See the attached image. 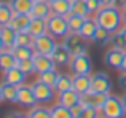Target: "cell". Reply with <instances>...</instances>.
<instances>
[{"label": "cell", "instance_id": "1", "mask_svg": "<svg viewBox=\"0 0 126 118\" xmlns=\"http://www.w3.org/2000/svg\"><path fill=\"white\" fill-rule=\"evenodd\" d=\"M94 19H96L99 27H102V29H105V30L113 34V32L120 30V26L123 24V11L118 10L113 5L102 6L94 15Z\"/></svg>", "mask_w": 126, "mask_h": 118}, {"label": "cell", "instance_id": "2", "mask_svg": "<svg viewBox=\"0 0 126 118\" xmlns=\"http://www.w3.org/2000/svg\"><path fill=\"white\" fill-rule=\"evenodd\" d=\"M62 45L69 50L72 56H78V54H86L88 53V46L85 43V38L77 32H69L64 38H62Z\"/></svg>", "mask_w": 126, "mask_h": 118}, {"label": "cell", "instance_id": "3", "mask_svg": "<svg viewBox=\"0 0 126 118\" xmlns=\"http://www.w3.org/2000/svg\"><path fill=\"white\" fill-rule=\"evenodd\" d=\"M46 26H48V34L53 35L54 38H64L69 34V24L65 16L59 15H51L46 19Z\"/></svg>", "mask_w": 126, "mask_h": 118}, {"label": "cell", "instance_id": "4", "mask_svg": "<svg viewBox=\"0 0 126 118\" xmlns=\"http://www.w3.org/2000/svg\"><path fill=\"white\" fill-rule=\"evenodd\" d=\"M101 113L107 118H123L125 110H123V104H121V97L109 94L107 101L104 102V105L101 109Z\"/></svg>", "mask_w": 126, "mask_h": 118}, {"label": "cell", "instance_id": "5", "mask_svg": "<svg viewBox=\"0 0 126 118\" xmlns=\"http://www.w3.org/2000/svg\"><path fill=\"white\" fill-rule=\"evenodd\" d=\"M56 46H58V43H56L54 37L49 34H43L40 37L34 38V43H32L35 54H45V56H51Z\"/></svg>", "mask_w": 126, "mask_h": 118}, {"label": "cell", "instance_id": "6", "mask_svg": "<svg viewBox=\"0 0 126 118\" xmlns=\"http://www.w3.org/2000/svg\"><path fill=\"white\" fill-rule=\"evenodd\" d=\"M32 89H34V94L37 97V102L38 104H48L54 99L56 96V89L51 86V85H46L43 81L37 80L32 83Z\"/></svg>", "mask_w": 126, "mask_h": 118}, {"label": "cell", "instance_id": "7", "mask_svg": "<svg viewBox=\"0 0 126 118\" xmlns=\"http://www.w3.org/2000/svg\"><path fill=\"white\" fill-rule=\"evenodd\" d=\"M69 67H70L74 75H89L93 64L88 54H78V56H72Z\"/></svg>", "mask_w": 126, "mask_h": 118}, {"label": "cell", "instance_id": "8", "mask_svg": "<svg viewBox=\"0 0 126 118\" xmlns=\"http://www.w3.org/2000/svg\"><path fill=\"white\" fill-rule=\"evenodd\" d=\"M16 102L22 107H35L37 105V97L34 94V89H32V85H21L18 86V94H16Z\"/></svg>", "mask_w": 126, "mask_h": 118}, {"label": "cell", "instance_id": "9", "mask_svg": "<svg viewBox=\"0 0 126 118\" xmlns=\"http://www.w3.org/2000/svg\"><path fill=\"white\" fill-rule=\"evenodd\" d=\"M112 89V81L110 77L104 72H96L91 75V89L94 93H110Z\"/></svg>", "mask_w": 126, "mask_h": 118}, {"label": "cell", "instance_id": "10", "mask_svg": "<svg viewBox=\"0 0 126 118\" xmlns=\"http://www.w3.org/2000/svg\"><path fill=\"white\" fill-rule=\"evenodd\" d=\"M109 93H94V91H88V93L81 94V104L86 107H94V109L101 110L104 102L107 101Z\"/></svg>", "mask_w": 126, "mask_h": 118}, {"label": "cell", "instance_id": "11", "mask_svg": "<svg viewBox=\"0 0 126 118\" xmlns=\"http://www.w3.org/2000/svg\"><path fill=\"white\" fill-rule=\"evenodd\" d=\"M51 59H53V62H54V65H58V67H65V65L70 64L72 54L69 53V50L62 43H58V46H56L54 51L51 53Z\"/></svg>", "mask_w": 126, "mask_h": 118}, {"label": "cell", "instance_id": "12", "mask_svg": "<svg viewBox=\"0 0 126 118\" xmlns=\"http://www.w3.org/2000/svg\"><path fill=\"white\" fill-rule=\"evenodd\" d=\"M80 101H81V94H78L75 89H69V91H64V93H58V104L67 107V109L75 107Z\"/></svg>", "mask_w": 126, "mask_h": 118}, {"label": "cell", "instance_id": "13", "mask_svg": "<svg viewBox=\"0 0 126 118\" xmlns=\"http://www.w3.org/2000/svg\"><path fill=\"white\" fill-rule=\"evenodd\" d=\"M123 56H125V51L123 50H118V48H110V50L105 53L104 61L105 64L109 65L110 69H121V64H123Z\"/></svg>", "mask_w": 126, "mask_h": 118}, {"label": "cell", "instance_id": "14", "mask_svg": "<svg viewBox=\"0 0 126 118\" xmlns=\"http://www.w3.org/2000/svg\"><path fill=\"white\" fill-rule=\"evenodd\" d=\"M51 15H53V10H51V5H49L48 2H45V0H37V2H34V6H32V11H31L32 18L48 19Z\"/></svg>", "mask_w": 126, "mask_h": 118}, {"label": "cell", "instance_id": "15", "mask_svg": "<svg viewBox=\"0 0 126 118\" xmlns=\"http://www.w3.org/2000/svg\"><path fill=\"white\" fill-rule=\"evenodd\" d=\"M26 77H27V75H26L24 72H22L21 69L16 65V67L10 69L8 72H5V74H3V81L11 83V85H15V86H21V85H24Z\"/></svg>", "mask_w": 126, "mask_h": 118}, {"label": "cell", "instance_id": "16", "mask_svg": "<svg viewBox=\"0 0 126 118\" xmlns=\"http://www.w3.org/2000/svg\"><path fill=\"white\" fill-rule=\"evenodd\" d=\"M34 61V67H35V74H43L46 70H51L54 69V62H53L51 56H45V54H35L32 58Z\"/></svg>", "mask_w": 126, "mask_h": 118}, {"label": "cell", "instance_id": "17", "mask_svg": "<svg viewBox=\"0 0 126 118\" xmlns=\"http://www.w3.org/2000/svg\"><path fill=\"white\" fill-rule=\"evenodd\" d=\"M27 32L32 35L34 38L40 37L43 34H48V26H46V19H40V18H32L31 24L27 27Z\"/></svg>", "mask_w": 126, "mask_h": 118}, {"label": "cell", "instance_id": "18", "mask_svg": "<svg viewBox=\"0 0 126 118\" xmlns=\"http://www.w3.org/2000/svg\"><path fill=\"white\" fill-rule=\"evenodd\" d=\"M31 21H32L31 15H16L15 13V16H13V19L10 21L8 26L11 29H15L16 32H22V30H27Z\"/></svg>", "mask_w": 126, "mask_h": 118}, {"label": "cell", "instance_id": "19", "mask_svg": "<svg viewBox=\"0 0 126 118\" xmlns=\"http://www.w3.org/2000/svg\"><path fill=\"white\" fill-rule=\"evenodd\" d=\"M18 65V59L15 58V54L11 53L10 50H3L0 53V72H8L10 69L16 67Z\"/></svg>", "mask_w": 126, "mask_h": 118}, {"label": "cell", "instance_id": "20", "mask_svg": "<svg viewBox=\"0 0 126 118\" xmlns=\"http://www.w3.org/2000/svg\"><path fill=\"white\" fill-rule=\"evenodd\" d=\"M53 88L56 89V93H64V91L74 89V75L59 74V77H58V80H56Z\"/></svg>", "mask_w": 126, "mask_h": 118}, {"label": "cell", "instance_id": "21", "mask_svg": "<svg viewBox=\"0 0 126 118\" xmlns=\"http://www.w3.org/2000/svg\"><path fill=\"white\" fill-rule=\"evenodd\" d=\"M74 89L78 94H85L91 89V75H74Z\"/></svg>", "mask_w": 126, "mask_h": 118}, {"label": "cell", "instance_id": "22", "mask_svg": "<svg viewBox=\"0 0 126 118\" xmlns=\"http://www.w3.org/2000/svg\"><path fill=\"white\" fill-rule=\"evenodd\" d=\"M16 34L18 32L15 29H11L10 26H2L0 27V37H2L6 50H11L13 46H16Z\"/></svg>", "mask_w": 126, "mask_h": 118}, {"label": "cell", "instance_id": "23", "mask_svg": "<svg viewBox=\"0 0 126 118\" xmlns=\"http://www.w3.org/2000/svg\"><path fill=\"white\" fill-rule=\"evenodd\" d=\"M8 3L16 15H31L34 6V0H10Z\"/></svg>", "mask_w": 126, "mask_h": 118}, {"label": "cell", "instance_id": "24", "mask_svg": "<svg viewBox=\"0 0 126 118\" xmlns=\"http://www.w3.org/2000/svg\"><path fill=\"white\" fill-rule=\"evenodd\" d=\"M97 27L99 26H97V22H96V19L91 18V16H88V18L85 19V24H83V27L80 29L78 34H80L85 40H93V37H94Z\"/></svg>", "mask_w": 126, "mask_h": 118}, {"label": "cell", "instance_id": "25", "mask_svg": "<svg viewBox=\"0 0 126 118\" xmlns=\"http://www.w3.org/2000/svg\"><path fill=\"white\" fill-rule=\"evenodd\" d=\"M70 2L72 0H54L51 2V10L53 15H59V16H65L67 18L70 15Z\"/></svg>", "mask_w": 126, "mask_h": 118}, {"label": "cell", "instance_id": "26", "mask_svg": "<svg viewBox=\"0 0 126 118\" xmlns=\"http://www.w3.org/2000/svg\"><path fill=\"white\" fill-rule=\"evenodd\" d=\"M0 89H2V99H3V102H16L18 86L3 81V83L0 85Z\"/></svg>", "mask_w": 126, "mask_h": 118}, {"label": "cell", "instance_id": "27", "mask_svg": "<svg viewBox=\"0 0 126 118\" xmlns=\"http://www.w3.org/2000/svg\"><path fill=\"white\" fill-rule=\"evenodd\" d=\"M10 51L15 54L18 61H26V59H32L35 56V51L32 46H13Z\"/></svg>", "mask_w": 126, "mask_h": 118}, {"label": "cell", "instance_id": "28", "mask_svg": "<svg viewBox=\"0 0 126 118\" xmlns=\"http://www.w3.org/2000/svg\"><path fill=\"white\" fill-rule=\"evenodd\" d=\"M15 16V11L10 6L8 2H0V27L2 26H8L10 21Z\"/></svg>", "mask_w": 126, "mask_h": 118}, {"label": "cell", "instance_id": "29", "mask_svg": "<svg viewBox=\"0 0 126 118\" xmlns=\"http://www.w3.org/2000/svg\"><path fill=\"white\" fill-rule=\"evenodd\" d=\"M85 16H80V15H74V13H70V15L67 16V24H69V30L70 32H80V29L83 27L85 24Z\"/></svg>", "mask_w": 126, "mask_h": 118}, {"label": "cell", "instance_id": "30", "mask_svg": "<svg viewBox=\"0 0 126 118\" xmlns=\"http://www.w3.org/2000/svg\"><path fill=\"white\" fill-rule=\"evenodd\" d=\"M70 13L85 16V18L91 16L89 15V10H88V5H86V0H72L70 2Z\"/></svg>", "mask_w": 126, "mask_h": 118}, {"label": "cell", "instance_id": "31", "mask_svg": "<svg viewBox=\"0 0 126 118\" xmlns=\"http://www.w3.org/2000/svg\"><path fill=\"white\" fill-rule=\"evenodd\" d=\"M110 38H112V32L105 30V29H102V27H97L94 37H93V42H94L96 45L104 46V45H107L109 42H110Z\"/></svg>", "mask_w": 126, "mask_h": 118}, {"label": "cell", "instance_id": "32", "mask_svg": "<svg viewBox=\"0 0 126 118\" xmlns=\"http://www.w3.org/2000/svg\"><path fill=\"white\" fill-rule=\"evenodd\" d=\"M51 118H74L70 109L61 105V104H56L54 107H51Z\"/></svg>", "mask_w": 126, "mask_h": 118}, {"label": "cell", "instance_id": "33", "mask_svg": "<svg viewBox=\"0 0 126 118\" xmlns=\"http://www.w3.org/2000/svg\"><path fill=\"white\" fill-rule=\"evenodd\" d=\"M58 77H59V72L56 70V69H51V70H46V72H43V74L38 75V80L43 81V83H46V85H51V86H54Z\"/></svg>", "mask_w": 126, "mask_h": 118}, {"label": "cell", "instance_id": "34", "mask_svg": "<svg viewBox=\"0 0 126 118\" xmlns=\"http://www.w3.org/2000/svg\"><path fill=\"white\" fill-rule=\"evenodd\" d=\"M32 43H34V37L27 30L16 34V46H32Z\"/></svg>", "mask_w": 126, "mask_h": 118}, {"label": "cell", "instance_id": "35", "mask_svg": "<svg viewBox=\"0 0 126 118\" xmlns=\"http://www.w3.org/2000/svg\"><path fill=\"white\" fill-rule=\"evenodd\" d=\"M27 118H51V109H46V107H32L27 113Z\"/></svg>", "mask_w": 126, "mask_h": 118}, {"label": "cell", "instance_id": "36", "mask_svg": "<svg viewBox=\"0 0 126 118\" xmlns=\"http://www.w3.org/2000/svg\"><path fill=\"white\" fill-rule=\"evenodd\" d=\"M110 43H112V48H118V50L126 51V42H125V38H123L121 30H117V32H113V34H112Z\"/></svg>", "mask_w": 126, "mask_h": 118}, {"label": "cell", "instance_id": "37", "mask_svg": "<svg viewBox=\"0 0 126 118\" xmlns=\"http://www.w3.org/2000/svg\"><path fill=\"white\" fill-rule=\"evenodd\" d=\"M18 67L24 72L26 75H31L35 72V67H34V61L32 59H26V61H18Z\"/></svg>", "mask_w": 126, "mask_h": 118}, {"label": "cell", "instance_id": "38", "mask_svg": "<svg viewBox=\"0 0 126 118\" xmlns=\"http://www.w3.org/2000/svg\"><path fill=\"white\" fill-rule=\"evenodd\" d=\"M77 118H99V110L94 107H85V110Z\"/></svg>", "mask_w": 126, "mask_h": 118}, {"label": "cell", "instance_id": "39", "mask_svg": "<svg viewBox=\"0 0 126 118\" xmlns=\"http://www.w3.org/2000/svg\"><path fill=\"white\" fill-rule=\"evenodd\" d=\"M86 5H88V10H89V15H96L99 10L102 8V3L101 0H86Z\"/></svg>", "mask_w": 126, "mask_h": 118}, {"label": "cell", "instance_id": "40", "mask_svg": "<svg viewBox=\"0 0 126 118\" xmlns=\"http://www.w3.org/2000/svg\"><path fill=\"white\" fill-rule=\"evenodd\" d=\"M85 107H86V105H85V104H81V101H80V102H78L75 107H72L70 112H72V115H74V118H77L78 115H80V113L85 110Z\"/></svg>", "mask_w": 126, "mask_h": 118}, {"label": "cell", "instance_id": "41", "mask_svg": "<svg viewBox=\"0 0 126 118\" xmlns=\"http://www.w3.org/2000/svg\"><path fill=\"white\" fill-rule=\"evenodd\" d=\"M113 6L123 11V10H126V0H113Z\"/></svg>", "mask_w": 126, "mask_h": 118}, {"label": "cell", "instance_id": "42", "mask_svg": "<svg viewBox=\"0 0 126 118\" xmlns=\"http://www.w3.org/2000/svg\"><path fill=\"white\" fill-rule=\"evenodd\" d=\"M118 83H120V86L126 89V72H121L120 77H118Z\"/></svg>", "mask_w": 126, "mask_h": 118}, {"label": "cell", "instance_id": "43", "mask_svg": "<svg viewBox=\"0 0 126 118\" xmlns=\"http://www.w3.org/2000/svg\"><path fill=\"white\" fill-rule=\"evenodd\" d=\"M6 118H27V115H22V113H10Z\"/></svg>", "mask_w": 126, "mask_h": 118}, {"label": "cell", "instance_id": "44", "mask_svg": "<svg viewBox=\"0 0 126 118\" xmlns=\"http://www.w3.org/2000/svg\"><path fill=\"white\" fill-rule=\"evenodd\" d=\"M121 104H123V110H125V117H126V94L121 96Z\"/></svg>", "mask_w": 126, "mask_h": 118}, {"label": "cell", "instance_id": "45", "mask_svg": "<svg viewBox=\"0 0 126 118\" xmlns=\"http://www.w3.org/2000/svg\"><path fill=\"white\" fill-rule=\"evenodd\" d=\"M121 72H126V51H125V56H123V64H121Z\"/></svg>", "mask_w": 126, "mask_h": 118}, {"label": "cell", "instance_id": "46", "mask_svg": "<svg viewBox=\"0 0 126 118\" xmlns=\"http://www.w3.org/2000/svg\"><path fill=\"white\" fill-rule=\"evenodd\" d=\"M102 6H109V5H113V0H101Z\"/></svg>", "mask_w": 126, "mask_h": 118}, {"label": "cell", "instance_id": "47", "mask_svg": "<svg viewBox=\"0 0 126 118\" xmlns=\"http://www.w3.org/2000/svg\"><path fill=\"white\" fill-rule=\"evenodd\" d=\"M3 50H6L5 48V43H3V40H2V37H0V53H2Z\"/></svg>", "mask_w": 126, "mask_h": 118}, {"label": "cell", "instance_id": "48", "mask_svg": "<svg viewBox=\"0 0 126 118\" xmlns=\"http://www.w3.org/2000/svg\"><path fill=\"white\" fill-rule=\"evenodd\" d=\"M120 30H121V34H123V38H125V42H126V26H123V27H121Z\"/></svg>", "mask_w": 126, "mask_h": 118}, {"label": "cell", "instance_id": "49", "mask_svg": "<svg viewBox=\"0 0 126 118\" xmlns=\"http://www.w3.org/2000/svg\"><path fill=\"white\" fill-rule=\"evenodd\" d=\"M123 24L126 26V10H123Z\"/></svg>", "mask_w": 126, "mask_h": 118}, {"label": "cell", "instance_id": "50", "mask_svg": "<svg viewBox=\"0 0 126 118\" xmlns=\"http://www.w3.org/2000/svg\"><path fill=\"white\" fill-rule=\"evenodd\" d=\"M2 101H3V99H2V89H0V102H2Z\"/></svg>", "mask_w": 126, "mask_h": 118}, {"label": "cell", "instance_id": "51", "mask_svg": "<svg viewBox=\"0 0 126 118\" xmlns=\"http://www.w3.org/2000/svg\"><path fill=\"white\" fill-rule=\"evenodd\" d=\"M45 2H48V3H51V2H54V0H45Z\"/></svg>", "mask_w": 126, "mask_h": 118}, {"label": "cell", "instance_id": "52", "mask_svg": "<svg viewBox=\"0 0 126 118\" xmlns=\"http://www.w3.org/2000/svg\"><path fill=\"white\" fill-rule=\"evenodd\" d=\"M99 118H107V117H104V115H102V117H99Z\"/></svg>", "mask_w": 126, "mask_h": 118}, {"label": "cell", "instance_id": "53", "mask_svg": "<svg viewBox=\"0 0 126 118\" xmlns=\"http://www.w3.org/2000/svg\"><path fill=\"white\" fill-rule=\"evenodd\" d=\"M34 2H37V0H34Z\"/></svg>", "mask_w": 126, "mask_h": 118}]
</instances>
